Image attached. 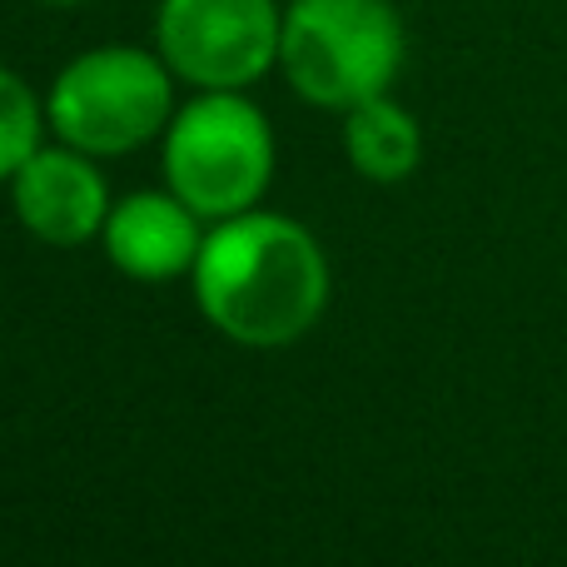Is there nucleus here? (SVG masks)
I'll return each instance as SVG.
<instances>
[{"mask_svg":"<svg viewBox=\"0 0 567 567\" xmlns=\"http://www.w3.org/2000/svg\"><path fill=\"white\" fill-rule=\"evenodd\" d=\"M205 319L245 349H284L319 323L329 303V265L309 229L279 215L219 219L189 269Z\"/></svg>","mask_w":567,"mask_h":567,"instance_id":"nucleus-1","label":"nucleus"},{"mask_svg":"<svg viewBox=\"0 0 567 567\" xmlns=\"http://www.w3.org/2000/svg\"><path fill=\"white\" fill-rule=\"evenodd\" d=\"M279 65L309 105L349 115L393 85L403 65V20L389 0H293Z\"/></svg>","mask_w":567,"mask_h":567,"instance_id":"nucleus-2","label":"nucleus"},{"mask_svg":"<svg viewBox=\"0 0 567 567\" xmlns=\"http://www.w3.org/2000/svg\"><path fill=\"white\" fill-rule=\"evenodd\" d=\"M275 175L269 120L239 90H205L169 120L165 179L199 219H235Z\"/></svg>","mask_w":567,"mask_h":567,"instance_id":"nucleus-3","label":"nucleus"},{"mask_svg":"<svg viewBox=\"0 0 567 567\" xmlns=\"http://www.w3.org/2000/svg\"><path fill=\"white\" fill-rule=\"evenodd\" d=\"M169 65L135 45H105L70 60L45 110L55 135L85 155H130L169 120Z\"/></svg>","mask_w":567,"mask_h":567,"instance_id":"nucleus-4","label":"nucleus"},{"mask_svg":"<svg viewBox=\"0 0 567 567\" xmlns=\"http://www.w3.org/2000/svg\"><path fill=\"white\" fill-rule=\"evenodd\" d=\"M159 60L199 90H245L279 60L284 16L275 0H165Z\"/></svg>","mask_w":567,"mask_h":567,"instance_id":"nucleus-5","label":"nucleus"},{"mask_svg":"<svg viewBox=\"0 0 567 567\" xmlns=\"http://www.w3.org/2000/svg\"><path fill=\"white\" fill-rule=\"evenodd\" d=\"M16 215L45 245H85L110 219L105 179L85 159V150H35L10 179Z\"/></svg>","mask_w":567,"mask_h":567,"instance_id":"nucleus-6","label":"nucleus"},{"mask_svg":"<svg viewBox=\"0 0 567 567\" xmlns=\"http://www.w3.org/2000/svg\"><path fill=\"white\" fill-rule=\"evenodd\" d=\"M105 249L115 259L120 275L145 279V284H165L195 269L199 259V229H195V209L169 189V195H130L110 209L105 219Z\"/></svg>","mask_w":567,"mask_h":567,"instance_id":"nucleus-7","label":"nucleus"},{"mask_svg":"<svg viewBox=\"0 0 567 567\" xmlns=\"http://www.w3.org/2000/svg\"><path fill=\"white\" fill-rule=\"evenodd\" d=\"M343 150H349L353 169H359L363 179H373V185H399V179H409L413 169H419L423 135L409 110L393 105L389 95H373L349 110Z\"/></svg>","mask_w":567,"mask_h":567,"instance_id":"nucleus-8","label":"nucleus"},{"mask_svg":"<svg viewBox=\"0 0 567 567\" xmlns=\"http://www.w3.org/2000/svg\"><path fill=\"white\" fill-rule=\"evenodd\" d=\"M40 150V100L20 75L0 65V179H16Z\"/></svg>","mask_w":567,"mask_h":567,"instance_id":"nucleus-9","label":"nucleus"},{"mask_svg":"<svg viewBox=\"0 0 567 567\" xmlns=\"http://www.w3.org/2000/svg\"><path fill=\"white\" fill-rule=\"evenodd\" d=\"M50 6H75V0H50Z\"/></svg>","mask_w":567,"mask_h":567,"instance_id":"nucleus-10","label":"nucleus"}]
</instances>
